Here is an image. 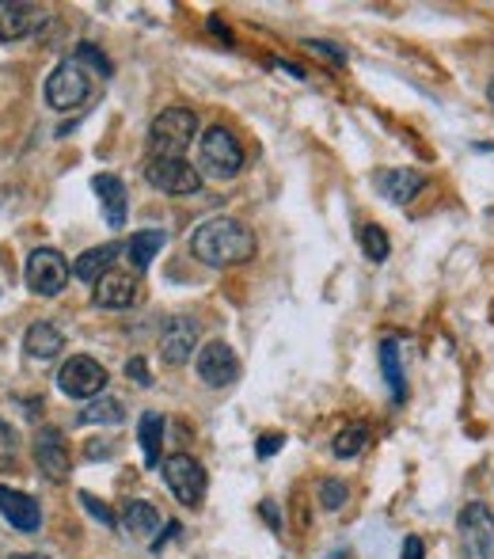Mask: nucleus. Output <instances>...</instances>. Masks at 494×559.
Here are the masks:
<instances>
[{"label":"nucleus","mask_w":494,"mask_h":559,"mask_svg":"<svg viewBox=\"0 0 494 559\" xmlns=\"http://www.w3.org/2000/svg\"><path fill=\"white\" fill-rule=\"evenodd\" d=\"M88 96H92V81L76 58L61 61L50 73V81H46V104H50L53 111H73V107H81Z\"/></svg>","instance_id":"20e7f679"},{"label":"nucleus","mask_w":494,"mask_h":559,"mask_svg":"<svg viewBox=\"0 0 494 559\" xmlns=\"http://www.w3.org/2000/svg\"><path fill=\"white\" fill-rule=\"evenodd\" d=\"M194 133H198V115H194L191 107H164V111L153 118V126H148V145H153V156L183 160Z\"/></svg>","instance_id":"f03ea898"},{"label":"nucleus","mask_w":494,"mask_h":559,"mask_svg":"<svg viewBox=\"0 0 494 559\" xmlns=\"http://www.w3.org/2000/svg\"><path fill=\"white\" fill-rule=\"evenodd\" d=\"M194 346H198V324H194L191 317H176L164 324L160 332V358L168 361V366H186L194 354Z\"/></svg>","instance_id":"f8f14e48"},{"label":"nucleus","mask_w":494,"mask_h":559,"mask_svg":"<svg viewBox=\"0 0 494 559\" xmlns=\"http://www.w3.org/2000/svg\"><path fill=\"white\" fill-rule=\"evenodd\" d=\"M122 525L133 540H148L156 530H160V510L153 502H125V514H122Z\"/></svg>","instance_id":"aec40b11"},{"label":"nucleus","mask_w":494,"mask_h":559,"mask_svg":"<svg viewBox=\"0 0 494 559\" xmlns=\"http://www.w3.org/2000/svg\"><path fill=\"white\" fill-rule=\"evenodd\" d=\"M137 289L141 286L130 271H107L104 278L96 282L92 301H96L99 309H130V305L137 301Z\"/></svg>","instance_id":"4468645a"},{"label":"nucleus","mask_w":494,"mask_h":559,"mask_svg":"<svg viewBox=\"0 0 494 559\" xmlns=\"http://www.w3.org/2000/svg\"><path fill=\"white\" fill-rule=\"evenodd\" d=\"M281 445H286V438H281V435H263V438H258V456H274Z\"/></svg>","instance_id":"2f4dec72"},{"label":"nucleus","mask_w":494,"mask_h":559,"mask_svg":"<svg viewBox=\"0 0 494 559\" xmlns=\"http://www.w3.org/2000/svg\"><path fill=\"white\" fill-rule=\"evenodd\" d=\"M23 350L38 361L58 358V350H65V335H61L53 324H46V320H38V324H31L27 335H23Z\"/></svg>","instance_id":"a211bd4d"},{"label":"nucleus","mask_w":494,"mask_h":559,"mask_svg":"<svg viewBox=\"0 0 494 559\" xmlns=\"http://www.w3.org/2000/svg\"><path fill=\"white\" fill-rule=\"evenodd\" d=\"M487 96H491V104H494V81H491V88H487Z\"/></svg>","instance_id":"c9c22d12"},{"label":"nucleus","mask_w":494,"mask_h":559,"mask_svg":"<svg viewBox=\"0 0 494 559\" xmlns=\"http://www.w3.org/2000/svg\"><path fill=\"white\" fill-rule=\"evenodd\" d=\"M145 179L164 194H194L202 187V171L186 160H171V156H153L145 164Z\"/></svg>","instance_id":"1a4fd4ad"},{"label":"nucleus","mask_w":494,"mask_h":559,"mask_svg":"<svg viewBox=\"0 0 494 559\" xmlns=\"http://www.w3.org/2000/svg\"><path fill=\"white\" fill-rule=\"evenodd\" d=\"M12 559H46V556H12Z\"/></svg>","instance_id":"f704fd0d"},{"label":"nucleus","mask_w":494,"mask_h":559,"mask_svg":"<svg viewBox=\"0 0 494 559\" xmlns=\"http://www.w3.org/2000/svg\"><path fill=\"white\" fill-rule=\"evenodd\" d=\"M125 377H133V381L141 384V389H148V384H153V377H148V366L141 358H130L125 361Z\"/></svg>","instance_id":"7c9ffc66"},{"label":"nucleus","mask_w":494,"mask_h":559,"mask_svg":"<svg viewBox=\"0 0 494 559\" xmlns=\"http://www.w3.org/2000/svg\"><path fill=\"white\" fill-rule=\"evenodd\" d=\"M457 530H460L465 559H491L494 556V514L487 510V502H468L457 518Z\"/></svg>","instance_id":"423d86ee"},{"label":"nucleus","mask_w":494,"mask_h":559,"mask_svg":"<svg viewBox=\"0 0 494 559\" xmlns=\"http://www.w3.org/2000/svg\"><path fill=\"white\" fill-rule=\"evenodd\" d=\"M15 464V435L8 423H0V468H12Z\"/></svg>","instance_id":"cd10ccee"},{"label":"nucleus","mask_w":494,"mask_h":559,"mask_svg":"<svg viewBox=\"0 0 494 559\" xmlns=\"http://www.w3.org/2000/svg\"><path fill=\"white\" fill-rule=\"evenodd\" d=\"M164 228H141V233H133L130 236V243H125V259H130V266L133 271H148V263H153L156 255H160V248H164Z\"/></svg>","instance_id":"f3484780"},{"label":"nucleus","mask_w":494,"mask_h":559,"mask_svg":"<svg viewBox=\"0 0 494 559\" xmlns=\"http://www.w3.org/2000/svg\"><path fill=\"white\" fill-rule=\"evenodd\" d=\"M164 479H168L171 495L183 507H202V499H206V468L191 453H171L164 461Z\"/></svg>","instance_id":"0eeeda50"},{"label":"nucleus","mask_w":494,"mask_h":559,"mask_svg":"<svg viewBox=\"0 0 494 559\" xmlns=\"http://www.w3.org/2000/svg\"><path fill=\"white\" fill-rule=\"evenodd\" d=\"M422 556H426L422 540H419V537H407V540H403V559H422Z\"/></svg>","instance_id":"72a5a7b5"},{"label":"nucleus","mask_w":494,"mask_h":559,"mask_svg":"<svg viewBox=\"0 0 494 559\" xmlns=\"http://www.w3.org/2000/svg\"><path fill=\"white\" fill-rule=\"evenodd\" d=\"M76 61H88V66H96L104 76H111V61H107L92 43H81V50H76Z\"/></svg>","instance_id":"c85d7f7f"},{"label":"nucleus","mask_w":494,"mask_h":559,"mask_svg":"<svg viewBox=\"0 0 494 559\" xmlns=\"http://www.w3.org/2000/svg\"><path fill=\"white\" fill-rule=\"evenodd\" d=\"M376 187H381V194L388 202H411L414 194L426 187V176H419L414 168H384L381 176H376Z\"/></svg>","instance_id":"dca6fc26"},{"label":"nucleus","mask_w":494,"mask_h":559,"mask_svg":"<svg viewBox=\"0 0 494 559\" xmlns=\"http://www.w3.org/2000/svg\"><path fill=\"white\" fill-rule=\"evenodd\" d=\"M125 419V412H122V404L119 400H111V396H99L96 404H88V412H84V423H122Z\"/></svg>","instance_id":"393cba45"},{"label":"nucleus","mask_w":494,"mask_h":559,"mask_svg":"<svg viewBox=\"0 0 494 559\" xmlns=\"http://www.w3.org/2000/svg\"><path fill=\"white\" fill-rule=\"evenodd\" d=\"M191 251L206 266H240L255 259V233L237 217H214L194 228Z\"/></svg>","instance_id":"f257e3e1"},{"label":"nucleus","mask_w":494,"mask_h":559,"mask_svg":"<svg viewBox=\"0 0 494 559\" xmlns=\"http://www.w3.org/2000/svg\"><path fill=\"white\" fill-rule=\"evenodd\" d=\"M320 502H324V510H339L342 502H347V487H342L339 479H324V484H320Z\"/></svg>","instance_id":"bb28decb"},{"label":"nucleus","mask_w":494,"mask_h":559,"mask_svg":"<svg viewBox=\"0 0 494 559\" xmlns=\"http://www.w3.org/2000/svg\"><path fill=\"white\" fill-rule=\"evenodd\" d=\"M58 389L65 392L69 400H96V396H104V389H107V369L99 366L96 358H88V354H73V358L61 366Z\"/></svg>","instance_id":"39448f33"},{"label":"nucleus","mask_w":494,"mask_h":559,"mask_svg":"<svg viewBox=\"0 0 494 559\" xmlns=\"http://www.w3.org/2000/svg\"><path fill=\"white\" fill-rule=\"evenodd\" d=\"M81 502H84V510H88L96 522H104V525H115V514L104 507V502L96 499V495H88V491H81Z\"/></svg>","instance_id":"c756f323"},{"label":"nucleus","mask_w":494,"mask_h":559,"mask_svg":"<svg viewBox=\"0 0 494 559\" xmlns=\"http://www.w3.org/2000/svg\"><path fill=\"white\" fill-rule=\"evenodd\" d=\"M365 442H370V430L362 427V423H354V427H347V430H339V435H335V456H342V461H347V456H358L365 449Z\"/></svg>","instance_id":"b1692460"},{"label":"nucleus","mask_w":494,"mask_h":559,"mask_svg":"<svg viewBox=\"0 0 494 559\" xmlns=\"http://www.w3.org/2000/svg\"><path fill=\"white\" fill-rule=\"evenodd\" d=\"M38 23H43V12H38L35 4H23V0H0V43L27 38Z\"/></svg>","instance_id":"2eb2a0df"},{"label":"nucleus","mask_w":494,"mask_h":559,"mask_svg":"<svg viewBox=\"0 0 494 559\" xmlns=\"http://www.w3.org/2000/svg\"><path fill=\"white\" fill-rule=\"evenodd\" d=\"M194 369H198V381L209 384V389H225L240 377V358L229 343H206L194 358Z\"/></svg>","instance_id":"9d476101"},{"label":"nucleus","mask_w":494,"mask_h":559,"mask_svg":"<svg viewBox=\"0 0 494 559\" xmlns=\"http://www.w3.org/2000/svg\"><path fill=\"white\" fill-rule=\"evenodd\" d=\"M198 164L206 176L232 179V176H240V168H244V148L237 145V138H232L225 126H209L198 141Z\"/></svg>","instance_id":"7ed1b4c3"},{"label":"nucleus","mask_w":494,"mask_h":559,"mask_svg":"<svg viewBox=\"0 0 494 559\" xmlns=\"http://www.w3.org/2000/svg\"><path fill=\"white\" fill-rule=\"evenodd\" d=\"M362 248H365V255H370L373 263H384V259H388V251H391V243H388V236H384V228L365 225L362 228Z\"/></svg>","instance_id":"a878e982"},{"label":"nucleus","mask_w":494,"mask_h":559,"mask_svg":"<svg viewBox=\"0 0 494 559\" xmlns=\"http://www.w3.org/2000/svg\"><path fill=\"white\" fill-rule=\"evenodd\" d=\"M23 278H27L31 294L58 297L61 289H65V282H69L65 255H61V251H53V248H35L27 255V271H23Z\"/></svg>","instance_id":"6e6552de"},{"label":"nucleus","mask_w":494,"mask_h":559,"mask_svg":"<svg viewBox=\"0 0 494 559\" xmlns=\"http://www.w3.org/2000/svg\"><path fill=\"white\" fill-rule=\"evenodd\" d=\"M96 194H99V206L107 214V225L122 228L125 225V187L119 176H96Z\"/></svg>","instance_id":"6ab92c4d"},{"label":"nucleus","mask_w":494,"mask_h":559,"mask_svg":"<svg viewBox=\"0 0 494 559\" xmlns=\"http://www.w3.org/2000/svg\"><path fill=\"white\" fill-rule=\"evenodd\" d=\"M0 514H4V522L20 533H38V525H43L38 502L31 499V495L15 491V487H4V484H0Z\"/></svg>","instance_id":"ddd939ff"},{"label":"nucleus","mask_w":494,"mask_h":559,"mask_svg":"<svg viewBox=\"0 0 494 559\" xmlns=\"http://www.w3.org/2000/svg\"><path fill=\"white\" fill-rule=\"evenodd\" d=\"M137 438H141V449H145V464H148V468H156V464H160L164 415H160V412H145V415H141Z\"/></svg>","instance_id":"4be33fe9"},{"label":"nucleus","mask_w":494,"mask_h":559,"mask_svg":"<svg viewBox=\"0 0 494 559\" xmlns=\"http://www.w3.org/2000/svg\"><path fill=\"white\" fill-rule=\"evenodd\" d=\"M309 50L324 53V58L339 61V66H342V61H347V53H342V50H335V46H332V43H324V38H316V43H309Z\"/></svg>","instance_id":"473e14b6"},{"label":"nucleus","mask_w":494,"mask_h":559,"mask_svg":"<svg viewBox=\"0 0 494 559\" xmlns=\"http://www.w3.org/2000/svg\"><path fill=\"white\" fill-rule=\"evenodd\" d=\"M115 255H119V243H104V248L84 251V255L76 259L73 274H76L81 282H92V286H96V282L107 274V266H111V259H115Z\"/></svg>","instance_id":"412c9836"},{"label":"nucleus","mask_w":494,"mask_h":559,"mask_svg":"<svg viewBox=\"0 0 494 559\" xmlns=\"http://www.w3.org/2000/svg\"><path fill=\"white\" fill-rule=\"evenodd\" d=\"M381 369H384V381H388V389H391V400H403L407 381H403V369H399V343L396 338H384L381 343Z\"/></svg>","instance_id":"5701e85b"},{"label":"nucleus","mask_w":494,"mask_h":559,"mask_svg":"<svg viewBox=\"0 0 494 559\" xmlns=\"http://www.w3.org/2000/svg\"><path fill=\"white\" fill-rule=\"evenodd\" d=\"M35 461H38V472H43L50 484L69 479V445L58 427H43L35 435Z\"/></svg>","instance_id":"9b49d317"}]
</instances>
